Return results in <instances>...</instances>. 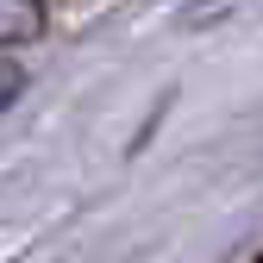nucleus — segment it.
<instances>
[{"mask_svg": "<svg viewBox=\"0 0 263 263\" xmlns=\"http://www.w3.org/2000/svg\"><path fill=\"white\" fill-rule=\"evenodd\" d=\"M38 25H44L38 0H0V44H7V38H31Z\"/></svg>", "mask_w": 263, "mask_h": 263, "instance_id": "obj_1", "label": "nucleus"}, {"mask_svg": "<svg viewBox=\"0 0 263 263\" xmlns=\"http://www.w3.org/2000/svg\"><path fill=\"white\" fill-rule=\"evenodd\" d=\"M13 94H19V69H0V107H7Z\"/></svg>", "mask_w": 263, "mask_h": 263, "instance_id": "obj_2", "label": "nucleus"}]
</instances>
